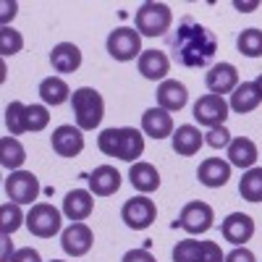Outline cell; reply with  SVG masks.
Here are the masks:
<instances>
[{"label": "cell", "mask_w": 262, "mask_h": 262, "mask_svg": "<svg viewBox=\"0 0 262 262\" xmlns=\"http://www.w3.org/2000/svg\"><path fill=\"white\" fill-rule=\"evenodd\" d=\"M134 24L137 32L144 37H163L173 24V13L165 3H144L134 16Z\"/></svg>", "instance_id": "cell-4"}, {"label": "cell", "mask_w": 262, "mask_h": 262, "mask_svg": "<svg viewBox=\"0 0 262 262\" xmlns=\"http://www.w3.org/2000/svg\"><path fill=\"white\" fill-rule=\"evenodd\" d=\"M39 179L29 170H13L6 179V194L16 205H37L34 200L39 196Z\"/></svg>", "instance_id": "cell-8"}, {"label": "cell", "mask_w": 262, "mask_h": 262, "mask_svg": "<svg viewBox=\"0 0 262 262\" xmlns=\"http://www.w3.org/2000/svg\"><path fill=\"white\" fill-rule=\"evenodd\" d=\"M221 233H223L226 242H231L233 247H244L254 236V221L247 212H231L221 223Z\"/></svg>", "instance_id": "cell-14"}, {"label": "cell", "mask_w": 262, "mask_h": 262, "mask_svg": "<svg viewBox=\"0 0 262 262\" xmlns=\"http://www.w3.org/2000/svg\"><path fill=\"white\" fill-rule=\"evenodd\" d=\"M168 45H170V53L176 58V63L186 66V69H202V66H207L215 58L217 39L207 27L196 24L194 18L186 16L179 24L176 34L168 39Z\"/></svg>", "instance_id": "cell-1"}, {"label": "cell", "mask_w": 262, "mask_h": 262, "mask_svg": "<svg viewBox=\"0 0 262 262\" xmlns=\"http://www.w3.org/2000/svg\"><path fill=\"white\" fill-rule=\"evenodd\" d=\"M228 102L221 97V95H205L194 102V121L200 126H207V128H215V126H223L226 118H228Z\"/></svg>", "instance_id": "cell-10"}, {"label": "cell", "mask_w": 262, "mask_h": 262, "mask_svg": "<svg viewBox=\"0 0 262 262\" xmlns=\"http://www.w3.org/2000/svg\"><path fill=\"white\" fill-rule=\"evenodd\" d=\"M90 191L95 196H111L121 189V173L113 168V165H97L92 173H90Z\"/></svg>", "instance_id": "cell-20"}, {"label": "cell", "mask_w": 262, "mask_h": 262, "mask_svg": "<svg viewBox=\"0 0 262 262\" xmlns=\"http://www.w3.org/2000/svg\"><path fill=\"white\" fill-rule=\"evenodd\" d=\"M21 223H27L24 212H21V205L16 202H6L3 207H0V231H3V236H11L21 228Z\"/></svg>", "instance_id": "cell-30"}, {"label": "cell", "mask_w": 262, "mask_h": 262, "mask_svg": "<svg viewBox=\"0 0 262 262\" xmlns=\"http://www.w3.org/2000/svg\"><path fill=\"white\" fill-rule=\"evenodd\" d=\"M50 123V111L45 105H29L27 107V126L29 131H42Z\"/></svg>", "instance_id": "cell-34"}, {"label": "cell", "mask_w": 262, "mask_h": 262, "mask_svg": "<svg viewBox=\"0 0 262 262\" xmlns=\"http://www.w3.org/2000/svg\"><path fill=\"white\" fill-rule=\"evenodd\" d=\"M158 217V207L149 196H131L121 207V221L131 228V231H144L155 223Z\"/></svg>", "instance_id": "cell-7"}, {"label": "cell", "mask_w": 262, "mask_h": 262, "mask_svg": "<svg viewBox=\"0 0 262 262\" xmlns=\"http://www.w3.org/2000/svg\"><path fill=\"white\" fill-rule=\"evenodd\" d=\"M128 181H131V186H134L137 191L149 194V191H155V189L160 186V173H158V168L152 165V163L137 160V163H131Z\"/></svg>", "instance_id": "cell-24"}, {"label": "cell", "mask_w": 262, "mask_h": 262, "mask_svg": "<svg viewBox=\"0 0 262 262\" xmlns=\"http://www.w3.org/2000/svg\"><path fill=\"white\" fill-rule=\"evenodd\" d=\"M205 84L210 95H231L238 86V71L233 63H215L212 69L205 74Z\"/></svg>", "instance_id": "cell-12"}, {"label": "cell", "mask_w": 262, "mask_h": 262, "mask_svg": "<svg viewBox=\"0 0 262 262\" xmlns=\"http://www.w3.org/2000/svg\"><path fill=\"white\" fill-rule=\"evenodd\" d=\"M142 134L152 137V139H165L173 137V118L168 111L163 107H149V111L142 113Z\"/></svg>", "instance_id": "cell-18"}, {"label": "cell", "mask_w": 262, "mask_h": 262, "mask_svg": "<svg viewBox=\"0 0 262 262\" xmlns=\"http://www.w3.org/2000/svg\"><path fill=\"white\" fill-rule=\"evenodd\" d=\"M107 53L111 58L126 63V60H134L142 55V34L137 29H128V27H118L107 34Z\"/></svg>", "instance_id": "cell-6"}, {"label": "cell", "mask_w": 262, "mask_h": 262, "mask_svg": "<svg viewBox=\"0 0 262 262\" xmlns=\"http://www.w3.org/2000/svg\"><path fill=\"white\" fill-rule=\"evenodd\" d=\"M238 194L247 202H262V168H249L242 181H238Z\"/></svg>", "instance_id": "cell-28"}, {"label": "cell", "mask_w": 262, "mask_h": 262, "mask_svg": "<svg viewBox=\"0 0 262 262\" xmlns=\"http://www.w3.org/2000/svg\"><path fill=\"white\" fill-rule=\"evenodd\" d=\"M50 144H53V149L58 152L60 158H76V155H81V149H84V134H81L79 126L66 123V126H58L53 131Z\"/></svg>", "instance_id": "cell-13"}, {"label": "cell", "mask_w": 262, "mask_h": 262, "mask_svg": "<svg viewBox=\"0 0 262 262\" xmlns=\"http://www.w3.org/2000/svg\"><path fill=\"white\" fill-rule=\"evenodd\" d=\"M236 48L247 58H259L262 55V29H244L236 39Z\"/></svg>", "instance_id": "cell-31"}, {"label": "cell", "mask_w": 262, "mask_h": 262, "mask_svg": "<svg viewBox=\"0 0 262 262\" xmlns=\"http://www.w3.org/2000/svg\"><path fill=\"white\" fill-rule=\"evenodd\" d=\"M27 160V149L21 147V142L16 137H3L0 139V165L6 170H18Z\"/></svg>", "instance_id": "cell-27"}, {"label": "cell", "mask_w": 262, "mask_h": 262, "mask_svg": "<svg viewBox=\"0 0 262 262\" xmlns=\"http://www.w3.org/2000/svg\"><path fill=\"white\" fill-rule=\"evenodd\" d=\"M212 221H215V212L207 202L196 200V202H189L184 205V210L179 212V221L176 226H181L186 233L196 236V233H207L212 228Z\"/></svg>", "instance_id": "cell-9"}, {"label": "cell", "mask_w": 262, "mask_h": 262, "mask_svg": "<svg viewBox=\"0 0 262 262\" xmlns=\"http://www.w3.org/2000/svg\"><path fill=\"white\" fill-rule=\"evenodd\" d=\"M11 236H3V262H11Z\"/></svg>", "instance_id": "cell-41"}, {"label": "cell", "mask_w": 262, "mask_h": 262, "mask_svg": "<svg viewBox=\"0 0 262 262\" xmlns=\"http://www.w3.org/2000/svg\"><path fill=\"white\" fill-rule=\"evenodd\" d=\"M223 262H257V259H254V254H252L247 247H236L233 252H228V254H226V259H223Z\"/></svg>", "instance_id": "cell-37"}, {"label": "cell", "mask_w": 262, "mask_h": 262, "mask_svg": "<svg viewBox=\"0 0 262 262\" xmlns=\"http://www.w3.org/2000/svg\"><path fill=\"white\" fill-rule=\"evenodd\" d=\"M21 48H24V37H21V32H16L13 27H3V29H0V53H3L6 58L16 55Z\"/></svg>", "instance_id": "cell-32"}, {"label": "cell", "mask_w": 262, "mask_h": 262, "mask_svg": "<svg viewBox=\"0 0 262 262\" xmlns=\"http://www.w3.org/2000/svg\"><path fill=\"white\" fill-rule=\"evenodd\" d=\"M16 3H8V0H6V3H3V27H8V21L16 16Z\"/></svg>", "instance_id": "cell-40"}, {"label": "cell", "mask_w": 262, "mask_h": 262, "mask_svg": "<svg viewBox=\"0 0 262 262\" xmlns=\"http://www.w3.org/2000/svg\"><path fill=\"white\" fill-rule=\"evenodd\" d=\"M121 262H158V259L152 257L147 249H128V252L123 254Z\"/></svg>", "instance_id": "cell-39"}, {"label": "cell", "mask_w": 262, "mask_h": 262, "mask_svg": "<svg viewBox=\"0 0 262 262\" xmlns=\"http://www.w3.org/2000/svg\"><path fill=\"white\" fill-rule=\"evenodd\" d=\"M95 244V233L86 223H71L60 233V247L69 257H84Z\"/></svg>", "instance_id": "cell-11"}, {"label": "cell", "mask_w": 262, "mask_h": 262, "mask_svg": "<svg viewBox=\"0 0 262 262\" xmlns=\"http://www.w3.org/2000/svg\"><path fill=\"white\" fill-rule=\"evenodd\" d=\"M259 102H262V95H259V90H257V84H254V81H242V84H238L236 90L231 92L228 107H231L233 113L244 116V113H252Z\"/></svg>", "instance_id": "cell-22"}, {"label": "cell", "mask_w": 262, "mask_h": 262, "mask_svg": "<svg viewBox=\"0 0 262 262\" xmlns=\"http://www.w3.org/2000/svg\"><path fill=\"white\" fill-rule=\"evenodd\" d=\"M92 210H95L92 191H86V189H74V191L66 194V200H63V215L69 217V221L81 223V221H86V217L92 215Z\"/></svg>", "instance_id": "cell-16"}, {"label": "cell", "mask_w": 262, "mask_h": 262, "mask_svg": "<svg viewBox=\"0 0 262 262\" xmlns=\"http://www.w3.org/2000/svg\"><path fill=\"white\" fill-rule=\"evenodd\" d=\"M173 152L176 155H181V158H191V155H196L200 152V147L205 144V134L196 126H191V123H184V126H179L176 131H173Z\"/></svg>", "instance_id": "cell-19"}, {"label": "cell", "mask_w": 262, "mask_h": 262, "mask_svg": "<svg viewBox=\"0 0 262 262\" xmlns=\"http://www.w3.org/2000/svg\"><path fill=\"white\" fill-rule=\"evenodd\" d=\"M50 63L58 74H74L81 66V50L74 42H60V45H55L53 53H50Z\"/></svg>", "instance_id": "cell-23"}, {"label": "cell", "mask_w": 262, "mask_h": 262, "mask_svg": "<svg viewBox=\"0 0 262 262\" xmlns=\"http://www.w3.org/2000/svg\"><path fill=\"white\" fill-rule=\"evenodd\" d=\"M238 11H252V8H257V3H233Z\"/></svg>", "instance_id": "cell-42"}, {"label": "cell", "mask_w": 262, "mask_h": 262, "mask_svg": "<svg viewBox=\"0 0 262 262\" xmlns=\"http://www.w3.org/2000/svg\"><path fill=\"white\" fill-rule=\"evenodd\" d=\"M173 262H200V242L184 238L173 247Z\"/></svg>", "instance_id": "cell-33"}, {"label": "cell", "mask_w": 262, "mask_h": 262, "mask_svg": "<svg viewBox=\"0 0 262 262\" xmlns=\"http://www.w3.org/2000/svg\"><path fill=\"white\" fill-rule=\"evenodd\" d=\"M53 262H63V259H53Z\"/></svg>", "instance_id": "cell-44"}, {"label": "cell", "mask_w": 262, "mask_h": 262, "mask_svg": "<svg viewBox=\"0 0 262 262\" xmlns=\"http://www.w3.org/2000/svg\"><path fill=\"white\" fill-rule=\"evenodd\" d=\"M254 84H257V90H259V95H262V74H259V76L254 79Z\"/></svg>", "instance_id": "cell-43"}, {"label": "cell", "mask_w": 262, "mask_h": 262, "mask_svg": "<svg viewBox=\"0 0 262 262\" xmlns=\"http://www.w3.org/2000/svg\"><path fill=\"white\" fill-rule=\"evenodd\" d=\"M97 147L107 158H118V160H126V163H134L137 158H142V152H144V137H142V131L131 128V126L105 128V131H100V137H97Z\"/></svg>", "instance_id": "cell-2"}, {"label": "cell", "mask_w": 262, "mask_h": 262, "mask_svg": "<svg viewBox=\"0 0 262 262\" xmlns=\"http://www.w3.org/2000/svg\"><path fill=\"white\" fill-rule=\"evenodd\" d=\"M196 179L210 189H221L231 179V163H226L223 158H207L196 168Z\"/></svg>", "instance_id": "cell-15"}, {"label": "cell", "mask_w": 262, "mask_h": 262, "mask_svg": "<svg viewBox=\"0 0 262 262\" xmlns=\"http://www.w3.org/2000/svg\"><path fill=\"white\" fill-rule=\"evenodd\" d=\"M71 111H74L76 126L81 131H92L105 118V100L92 86H79L71 95Z\"/></svg>", "instance_id": "cell-3"}, {"label": "cell", "mask_w": 262, "mask_h": 262, "mask_svg": "<svg viewBox=\"0 0 262 262\" xmlns=\"http://www.w3.org/2000/svg\"><path fill=\"white\" fill-rule=\"evenodd\" d=\"M205 144H210L212 149H221V147H228L231 144V134L226 126H215L205 134Z\"/></svg>", "instance_id": "cell-35"}, {"label": "cell", "mask_w": 262, "mask_h": 262, "mask_svg": "<svg viewBox=\"0 0 262 262\" xmlns=\"http://www.w3.org/2000/svg\"><path fill=\"white\" fill-rule=\"evenodd\" d=\"M168 71H170V60H168L165 53H160V50H144L139 55V74L144 79H149V81H165Z\"/></svg>", "instance_id": "cell-21"}, {"label": "cell", "mask_w": 262, "mask_h": 262, "mask_svg": "<svg viewBox=\"0 0 262 262\" xmlns=\"http://www.w3.org/2000/svg\"><path fill=\"white\" fill-rule=\"evenodd\" d=\"M27 107L29 105L18 102V100H13L6 107V128L11 131V137H18V134H24V131H29V126H27Z\"/></svg>", "instance_id": "cell-29"}, {"label": "cell", "mask_w": 262, "mask_h": 262, "mask_svg": "<svg viewBox=\"0 0 262 262\" xmlns=\"http://www.w3.org/2000/svg\"><path fill=\"white\" fill-rule=\"evenodd\" d=\"M39 97L45 105H63L66 100L71 97V90H69V84H66L60 76H48V79H42L39 81Z\"/></svg>", "instance_id": "cell-26"}, {"label": "cell", "mask_w": 262, "mask_h": 262, "mask_svg": "<svg viewBox=\"0 0 262 262\" xmlns=\"http://www.w3.org/2000/svg\"><path fill=\"white\" fill-rule=\"evenodd\" d=\"M226 254L221 252V244L215 242H200V262H223Z\"/></svg>", "instance_id": "cell-36"}, {"label": "cell", "mask_w": 262, "mask_h": 262, "mask_svg": "<svg viewBox=\"0 0 262 262\" xmlns=\"http://www.w3.org/2000/svg\"><path fill=\"white\" fill-rule=\"evenodd\" d=\"M228 163L236 168H254L257 163V144L247 137H236L228 144Z\"/></svg>", "instance_id": "cell-25"}, {"label": "cell", "mask_w": 262, "mask_h": 262, "mask_svg": "<svg viewBox=\"0 0 262 262\" xmlns=\"http://www.w3.org/2000/svg\"><path fill=\"white\" fill-rule=\"evenodd\" d=\"M11 262H42V257H39V252H37V249H32V247H24V249L13 252Z\"/></svg>", "instance_id": "cell-38"}, {"label": "cell", "mask_w": 262, "mask_h": 262, "mask_svg": "<svg viewBox=\"0 0 262 262\" xmlns=\"http://www.w3.org/2000/svg\"><path fill=\"white\" fill-rule=\"evenodd\" d=\"M155 97H158V107H163L168 113H176L189 102V90L176 79H165V81H160Z\"/></svg>", "instance_id": "cell-17"}, {"label": "cell", "mask_w": 262, "mask_h": 262, "mask_svg": "<svg viewBox=\"0 0 262 262\" xmlns=\"http://www.w3.org/2000/svg\"><path fill=\"white\" fill-rule=\"evenodd\" d=\"M63 226V217H60V210L48 205V202H37L32 205L29 215H27V228L39 236V238H53Z\"/></svg>", "instance_id": "cell-5"}]
</instances>
